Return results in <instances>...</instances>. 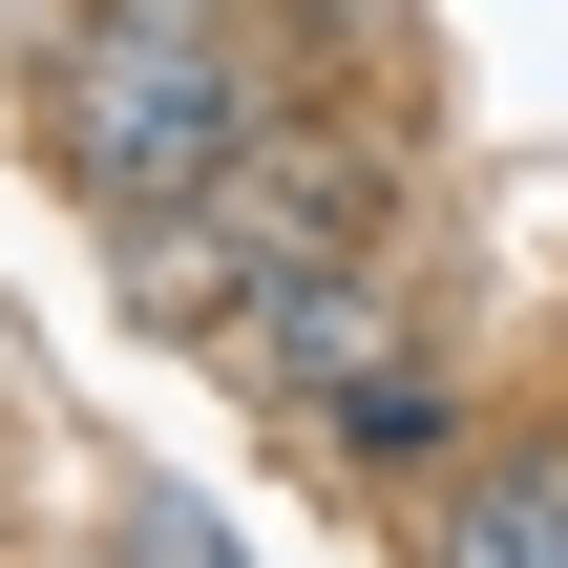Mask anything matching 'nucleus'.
Segmentation results:
<instances>
[{"label":"nucleus","mask_w":568,"mask_h":568,"mask_svg":"<svg viewBox=\"0 0 568 568\" xmlns=\"http://www.w3.org/2000/svg\"><path fill=\"white\" fill-rule=\"evenodd\" d=\"M211 358H232V400H253V422H316L337 379H379V358H422V274H400V232H358V253H316V274H274V295H253V316H232Z\"/></svg>","instance_id":"7ed1b4c3"},{"label":"nucleus","mask_w":568,"mask_h":568,"mask_svg":"<svg viewBox=\"0 0 568 568\" xmlns=\"http://www.w3.org/2000/svg\"><path fill=\"white\" fill-rule=\"evenodd\" d=\"M105 548H126V568H253L211 506H190V485H126V506H105Z\"/></svg>","instance_id":"423d86ee"},{"label":"nucleus","mask_w":568,"mask_h":568,"mask_svg":"<svg viewBox=\"0 0 568 568\" xmlns=\"http://www.w3.org/2000/svg\"><path fill=\"white\" fill-rule=\"evenodd\" d=\"M400 568H568V422H485L400 506Z\"/></svg>","instance_id":"20e7f679"},{"label":"nucleus","mask_w":568,"mask_h":568,"mask_svg":"<svg viewBox=\"0 0 568 568\" xmlns=\"http://www.w3.org/2000/svg\"><path fill=\"white\" fill-rule=\"evenodd\" d=\"M358 232H400V126H379V105H295L253 169H211L190 211H148V232H105V253H126V316H148V337H232L274 274H316V253H358Z\"/></svg>","instance_id":"f03ea898"},{"label":"nucleus","mask_w":568,"mask_h":568,"mask_svg":"<svg viewBox=\"0 0 568 568\" xmlns=\"http://www.w3.org/2000/svg\"><path fill=\"white\" fill-rule=\"evenodd\" d=\"M295 443H316L337 485H379V506H422V485H443V464L485 443V400H464V358L422 337V358H379V379H337V400H316Z\"/></svg>","instance_id":"39448f33"},{"label":"nucleus","mask_w":568,"mask_h":568,"mask_svg":"<svg viewBox=\"0 0 568 568\" xmlns=\"http://www.w3.org/2000/svg\"><path fill=\"white\" fill-rule=\"evenodd\" d=\"M21 105H42L63 211L84 232H148V211H190L211 169H253L316 105V42L274 0H42L21 21Z\"/></svg>","instance_id":"f257e3e1"}]
</instances>
